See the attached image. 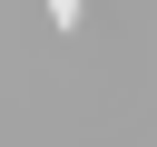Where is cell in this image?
I'll use <instances>...</instances> for the list:
<instances>
[{"label":"cell","instance_id":"cell-1","mask_svg":"<svg viewBox=\"0 0 157 147\" xmlns=\"http://www.w3.org/2000/svg\"><path fill=\"white\" fill-rule=\"evenodd\" d=\"M78 10H88V0H49V29H78Z\"/></svg>","mask_w":157,"mask_h":147}]
</instances>
